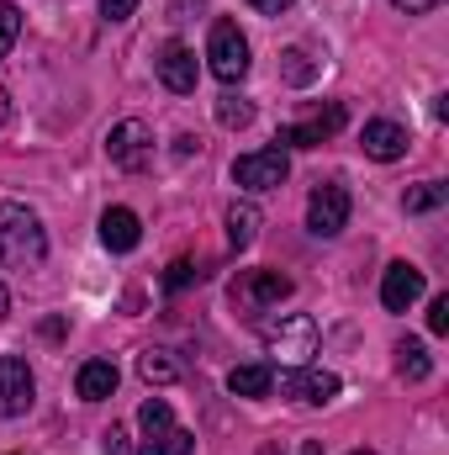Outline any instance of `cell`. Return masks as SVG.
I'll list each match as a JSON object with an SVG mask.
<instances>
[{
  "label": "cell",
  "instance_id": "obj_21",
  "mask_svg": "<svg viewBox=\"0 0 449 455\" xmlns=\"http://www.w3.org/2000/svg\"><path fill=\"white\" fill-rule=\"evenodd\" d=\"M445 202H449L445 180H423V186H413V191L402 196V207H407V212H434V207H445Z\"/></svg>",
  "mask_w": 449,
  "mask_h": 455
},
{
  "label": "cell",
  "instance_id": "obj_14",
  "mask_svg": "<svg viewBox=\"0 0 449 455\" xmlns=\"http://www.w3.org/2000/svg\"><path fill=\"white\" fill-rule=\"evenodd\" d=\"M338 127H343V107L334 101L323 116H312V122H302V127H280L275 143H280V148H318L323 138H334Z\"/></svg>",
  "mask_w": 449,
  "mask_h": 455
},
{
  "label": "cell",
  "instance_id": "obj_35",
  "mask_svg": "<svg viewBox=\"0 0 449 455\" xmlns=\"http://www.w3.org/2000/svg\"><path fill=\"white\" fill-rule=\"evenodd\" d=\"M349 455H375V451H349Z\"/></svg>",
  "mask_w": 449,
  "mask_h": 455
},
{
  "label": "cell",
  "instance_id": "obj_34",
  "mask_svg": "<svg viewBox=\"0 0 449 455\" xmlns=\"http://www.w3.org/2000/svg\"><path fill=\"white\" fill-rule=\"evenodd\" d=\"M259 455H280V451H275V445H264V451H259Z\"/></svg>",
  "mask_w": 449,
  "mask_h": 455
},
{
  "label": "cell",
  "instance_id": "obj_32",
  "mask_svg": "<svg viewBox=\"0 0 449 455\" xmlns=\"http://www.w3.org/2000/svg\"><path fill=\"white\" fill-rule=\"evenodd\" d=\"M302 455H323V445H318V440H307V445H302Z\"/></svg>",
  "mask_w": 449,
  "mask_h": 455
},
{
  "label": "cell",
  "instance_id": "obj_28",
  "mask_svg": "<svg viewBox=\"0 0 449 455\" xmlns=\"http://www.w3.org/2000/svg\"><path fill=\"white\" fill-rule=\"evenodd\" d=\"M196 275H201V270H196L191 259H180V265H169V286H175V291H180V286H191Z\"/></svg>",
  "mask_w": 449,
  "mask_h": 455
},
{
  "label": "cell",
  "instance_id": "obj_6",
  "mask_svg": "<svg viewBox=\"0 0 449 455\" xmlns=\"http://www.w3.org/2000/svg\"><path fill=\"white\" fill-rule=\"evenodd\" d=\"M291 297V275H280V270H243L238 275V286H232V302L254 318V313H264V307H280Z\"/></svg>",
  "mask_w": 449,
  "mask_h": 455
},
{
  "label": "cell",
  "instance_id": "obj_7",
  "mask_svg": "<svg viewBox=\"0 0 449 455\" xmlns=\"http://www.w3.org/2000/svg\"><path fill=\"white\" fill-rule=\"evenodd\" d=\"M275 387L291 403H334L343 381L334 371H323V365H291V371H275Z\"/></svg>",
  "mask_w": 449,
  "mask_h": 455
},
{
  "label": "cell",
  "instance_id": "obj_31",
  "mask_svg": "<svg viewBox=\"0 0 449 455\" xmlns=\"http://www.w3.org/2000/svg\"><path fill=\"white\" fill-rule=\"evenodd\" d=\"M5 122H11V96L0 91V127H5Z\"/></svg>",
  "mask_w": 449,
  "mask_h": 455
},
{
  "label": "cell",
  "instance_id": "obj_3",
  "mask_svg": "<svg viewBox=\"0 0 449 455\" xmlns=\"http://www.w3.org/2000/svg\"><path fill=\"white\" fill-rule=\"evenodd\" d=\"M138 429H143V440H138V451L132 455H191L196 451V435L175 424V413H169L164 397H148V403H143Z\"/></svg>",
  "mask_w": 449,
  "mask_h": 455
},
{
  "label": "cell",
  "instance_id": "obj_15",
  "mask_svg": "<svg viewBox=\"0 0 449 455\" xmlns=\"http://www.w3.org/2000/svg\"><path fill=\"white\" fill-rule=\"evenodd\" d=\"M101 243H106L112 254H132V249L143 243V223H138V212H127V207H106V212H101Z\"/></svg>",
  "mask_w": 449,
  "mask_h": 455
},
{
  "label": "cell",
  "instance_id": "obj_22",
  "mask_svg": "<svg viewBox=\"0 0 449 455\" xmlns=\"http://www.w3.org/2000/svg\"><path fill=\"white\" fill-rule=\"evenodd\" d=\"M280 75H286L291 85H307V80L318 75V64H312L302 48H286V53H280Z\"/></svg>",
  "mask_w": 449,
  "mask_h": 455
},
{
  "label": "cell",
  "instance_id": "obj_18",
  "mask_svg": "<svg viewBox=\"0 0 449 455\" xmlns=\"http://www.w3.org/2000/svg\"><path fill=\"white\" fill-rule=\"evenodd\" d=\"M254 238H259V207H254V202H232V207H227V243L243 254Z\"/></svg>",
  "mask_w": 449,
  "mask_h": 455
},
{
  "label": "cell",
  "instance_id": "obj_29",
  "mask_svg": "<svg viewBox=\"0 0 449 455\" xmlns=\"http://www.w3.org/2000/svg\"><path fill=\"white\" fill-rule=\"evenodd\" d=\"M397 11H407V16H429V11H439L445 0H391Z\"/></svg>",
  "mask_w": 449,
  "mask_h": 455
},
{
  "label": "cell",
  "instance_id": "obj_24",
  "mask_svg": "<svg viewBox=\"0 0 449 455\" xmlns=\"http://www.w3.org/2000/svg\"><path fill=\"white\" fill-rule=\"evenodd\" d=\"M217 122H223V127H248V122H254V107H248L243 96H223V101H217Z\"/></svg>",
  "mask_w": 449,
  "mask_h": 455
},
{
  "label": "cell",
  "instance_id": "obj_33",
  "mask_svg": "<svg viewBox=\"0 0 449 455\" xmlns=\"http://www.w3.org/2000/svg\"><path fill=\"white\" fill-rule=\"evenodd\" d=\"M5 313H11V297H5V286H0V318H5Z\"/></svg>",
  "mask_w": 449,
  "mask_h": 455
},
{
  "label": "cell",
  "instance_id": "obj_1",
  "mask_svg": "<svg viewBox=\"0 0 449 455\" xmlns=\"http://www.w3.org/2000/svg\"><path fill=\"white\" fill-rule=\"evenodd\" d=\"M48 259V233L37 223L32 207L21 202H0V265L5 270H32Z\"/></svg>",
  "mask_w": 449,
  "mask_h": 455
},
{
  "label": "cell",
  "instance_id": "obj_27",
  "mask_svg": "<svg viewBox=\"0 0 449 455\" xmlns=\"http://www.w3.org/2000/svg\"><path fill=\"white\" fill-rule=\"evenodd\" d=\"M132 11H138V0H101V16L106 21H127Z\"/></svg>",
  "mask_w": 449,
  "mask_h": 455
},
{
  "label": "cell",
  "instance_id": "obj_4",
  "mask_svg": "<svg viewBox=\"0 0 449 455\" xmlns=\"http://www.w3.org/2000/svg\"><path fill=\"white\" fill-rule=\"evenodd\" d=\"M207 64L223 85H238L248 75V37L238 32V21H212V37H207Z\"/></svg>",
  "mask_w": 449,
  "mask_h": 455
},
{
  "label": "cell",
  "instance_id": "obj_17",
  "mask_svg": "<svg viewBox=\"0 0 449 455\" xmlns=\"http://www.w3.org/2000/svg\"><path fill=\"white\" fill-rule=\"evenodd\" d=\"M75 392H80L85 403H106L116 392V365L112 360H85L80 376H75Z\"/></svg>",
  "mask_w": 449,
  "mask_h": 455
},
{
  "label": "cell",
  "instance_id": "obj_26",
  "mask_svg": "<svg viewBox=\"0 0 449 455\" xmlns=\"http://www.w3.org/2000/svg\"><path fill=\"white\" fill-rule=\"evenodd\" d=\"M429 329L434 334H449V297H434L429 302Z\"/></svg>",
  "mask_w": 449,
  "mask_h": 455
},
{
  "label": "cell",
  "instance_id": "obj_12",
  "mask_svg": "<svg viewBox=\"0 0 449 455\" xmlns=\"http://www.w3.org/2000/svg\"><path fill=\"white\" fill-rule=\"evenodd\" d=\"M418 297H423V270L407 265V259L386 265V281H381V302H386V313H407Z\"/></svg>",
  "mask_w": 449,
  "mask_h": 455
},
{
  "label": "cell",
  "instance_id": "obj_19",
  "mask_svg": "<svg viewBox=\"0 0 449 455\" xmlns=\"http://www.w3.org/2000/svg\"><path fill=\"white\" fill-rule=\"evenodd\" d=\"M138 376H143L148 387H169V381H180V360H175L169 349H143V355H138Z\"/></svg>",
  "mask_w": 449,
  "mask_h": 455
},
{
  "label": "cell",
  "instance_id": "obj_9",
  "mask_svg": "<svg viewBox=\"0 0 449 455\" xmlns=\"http://www.w3.org/2000/svg\"><path fill=\"white\" fill-rule=\"evenodd\" d=\"M106 154H112L116 170H143L148 154H154V132H148V122H138V116L116 122L112 132H106Z\"/></svg>",
  "mask_w": 449,
  "mask_h": 455
},
{
  "label": "cell",
  "instance_id": "obj_10",
  "mask_svg": "<svg viewBox=\"0 0 449 455\" xmlns=\"http://www.w3.org/2000/svg\"><path fill=\"white\" fill-rule=\"evenodd\" d=\"M349 223V191L338 186V180H323L318 191H312V202H307V228L318 233V238H338Z\"/></svg>",
  "mask_w": 449,
  "mask_h": 455
},
{
  "label": "cell",
  "instance_id": "obj_16",
  "mask_svg": "<svg viewBox=\"0 0 449 455\" xmlns=\"http://www.w3.org/2000/svg\"><path fill=\"white\" fill-rule=\"evenodd\" d=\"M227 392H232V397H270V392H275V365H264V360L232 365V371H227Z\"/></svg>",
  "mask_w": 449,
  "mask_h": 455
},
{
  "label": "cell",
  "instance_id": "obj_8",
  "mask_svg": "<svg viewBox=\"0 0 449 455\" xmlns=\"http://www.w3.org/2000/svg\"><path fill=\"white\" fill-rule=\"evenodd\" d=\"M32 397H37L32 365H27L21 355H0V419H21V413H32Z\"/></svg>",
  "mask_w": 449,
  "mask_h": 455
},
{
  "label": "cell",
  "instance_id": "obj_25",
  "mask_svg": "<svg viewBox=\"0 0 449 455\" xmlns=\"http://www.w3.org/2000/svg\"><path fill=\"white\" fill-rule=\"evenodd\" d=\"M101 455H132V440H127V429H106V435H101Z\"/></svg>",
  "mask_w": 449,
  "mask_h": 455
},
{
  "label": "cell",
  "instance_id": "obj_30",
  "mask_svg": "<svg viewBox=\"0 0 449 455\" xmlns=\"http://www.w3.org/2000/svg\"><path fill=\"white\" fill-rule=\"evenodd\" d=\"M248 5H254V11H264V16H280V11H291L296 0H248Z\"/></svg>",
  "mask_w": 449,
  "mask_h": 455
},
{
  "label": "cell",
  "instance_id": "obj_2",
  "mask_svg": "<svg viewBox=\"0 0 449 455\" xmlns=\"http://www.w3.org/2000/svg\"><path fill=\"white\" fill-rule=\"evenodd\" d=\"M259 339L275 355V365H312V355H318V318L312 313H280V318L259 323Z\"/></svg>",
  "mask_w": 449,
  "mask_h": 455
},
{
  "label": "cell",
  "instance_id": "obj_5",
  "mask_svg": "<svg viewBox=\"0 0 449 455\" xmlns=\"http://www.w3.org/2000/svg\"><path fill=\"white\" fill-rule=\"evenodd\" d=\"M286 175H291L286 148H254V154H238V159H232V180H238L248 196H264V191L286 186Z\"/></svg>",
  "mask_w": 449,
  "mask_h": 455
},
{
  "label": "cell",
  "instance_id": "obj_11",
  "mask_svg": "<svg viewBox=\"0 0 449 455\" xmlns=\"http://www.w3.org/2000/svg\"><path fill=\"white\" fill-rule=\"evenodd\" d=\"M154 69H159V85H164V91H175V96H191V91H196V80H201L196 48H185V43H164V48H159V59H154Z\"/></svg>",
  "mask_w": 449,
  "mask_h": 455
},
{
  "label": "cell",
  "instance_id": "obj_23",
  "mask_svg": "<svg viewBox=\"0 0 449 455\" xmlns=\"http://www.w3.org/2000/svg\"><path fill=\"white\" fill-rule=\"evenodd\" d=\"M16 37H21V11L11 0H0V59L16 48Z\"/></svg>",
  "mask_w": 449,
  "mask_h": 455
},
{
  "label": "cell",
  "instance_id": "obj_13",
  "mask_svg": "<svg viewBox=\"0 0 449 455\" xmlns=\"http://www.w3.org/2000/svg\"><path fill=\"white\" fill-rule=\"evenodd\" d=\"M359 148H365L375 164H391V159H402V154H407V127H402V122H386V116H375V122H365V132H359Z\"/></svg>",
  "mask_w": 449,
  "mask_h": 455
},
{
  "label": "cell",
  "instance_id": "obj_20",
  "mask_svg": "<svg viewBox=\"0 0 449 455\" xmlns=\"http://www.w3.org/2000/svg\"><path fill=\"white\" fill-rule=\"evenodd\" d=\"M429 371H434V360H429L423 339H402L397 344V376H402V381H429Z\"/></svg>",
  "mask_w": 449,
  "mask_h": 455
}]
</instances>
